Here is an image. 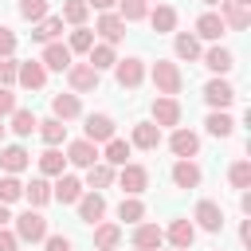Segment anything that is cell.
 Listing matches in <instances>:
<instances>
[{
    "instance_id": "1",
    "label": "cell",
    "mask_w": 251,
    "mask_h": 251,
    "mask_svg": "<svg viewBox=\"0 0 251 251\" xmlns=\"http://www.w3.org/2000/svg\"><path fill=\"white\" fill-rule=\"evenodd\" d=\"M149 75H153V86H157V94H169V98H176V94H180V86H184V75H180V67H176L173 59H157Z\"/></svg>"
},
{
    "instance_id": "2",
    "label": "cell",
    "mask_w": 251,
    "mask_h": 251,
    "mask_svg": "<svg viewBox=\"0 0 251 251\" xmlns=\"http://www.w3.org/2000/svg\"><path fill=\"white\" fill-rule=\"evenodd\" d=\"M16 239H24V243H43V239H47V216H43L39 208L20 212V216H16Z\"/></svg>"
},
{
    "instance_id": "3",
    "label": "cell",
    "mask_w": 251,
    "mask_h": 251,
    "mask_svg": "<svg viewBox=\"0 0 251 251\" xmlns=\"http://www.w3.org/2000/svg\"><path fill=\"white\" fill-rule=\"evenodd\" d=\"M114 78H118L122 90H137V86L145 82V59H137V55L118 59V63H114Z\"/></svg>"
},
{
    "instance_id": "4",
    "label": "cell",
    "mask_w": 251,
    "mask_h": 251,
    "mask_svg": "<svg viewBox=\"0 0 251 251\" xmlns=\"http://www.w3.org/2000/svg\"><path fill=\"white\" fill-rule=\"evenodd\" d=\"M114 180L122 184V192H126V196H141V192L149 188V169H145V165L126 161V165L118 169V176H114Z\"/></svg>"
},
{
    "instance_id": "5",
    "label": "cell",
    "mask_w": 251,
    "mask_h": 251,
    "mask_svg": "<svg viewBox=\"0 0 251 251\" xmlns=\"http://www.w3.org/2000/svg\"><path fill=\"white\" fill-rule=\"evenodd\" d=\"M98 71L90 67V63H71L67 67V82H71V90L75 94H90V90H98Z\"/></svg>"
},
{
    "instance_id": "6",
    "label": "cell",
    "mask_w": 251,
    "mask_h": 251,
    "mask_svg": "<svg viewBox=\"0 0 251 251\" xmlns=\"http://www.w3.org/2000/svg\"><path fill=\"white\" fill-rule=\"evenodd\" d=\"M204 102H208L212 110H227V106L235 102V86H231L227 78H208V82H204Z\"/></svg>"
},
{
    "instance_id": "7",
    "label": "cell",
    "mask_w": 251,
    "mask_h": 251,
    "mask_svg": "<svg viewBox=\"0 0 251 251\" xmlns=\"http://www.w3.org/2000/svg\"><path fill=\"white\" fill-rule=\"evenodd\" d=\"M153 122H157L161 129H176V126H180V102L169 98V94H157V98H153Z\"/></svg>"
},
{
    "instance_id": "8",
    "label": "cell",
    "mask_w": 251,
    "mask_h": 251,
    "mask_svg": "<svg viewBox=\"0 0 251 251\" xmlns=\"http://www.w3.org/2000/svg\"><path fill=\"white\" fill-rule=\"evenodd\" d=\"M192 220H196V227H200V231L216 235V231L224 227V208H220L216 200H200V204H196V212H192Z\"/></svg>"
},
{
    "instance_id": "9",
    "label": "cell",
    "mask_w": 251,
    "mask_h": 251,
    "mask_svg": "<svg viewBox=\"0 0 251 251\" xmlns=\"http://www.w3.org/2000/svg\"><path fill=\"white\" fill-rule=\"evenodd\" d=\"M43 82H47V67H43L39 59H27V63L16 67V86H24V90H43Z\"/></svg>"
},
{
    "instance_id": "10",
    "label": "cell",
    "mask_w": 251,
    "mask_h": 251,
    "mask_svg": "<svg viewBox=\"0 0 251 251\" xmlns=\"http://www.w3.org/2000/svg\"><path fill=\"white\" fill-rule=\"evenodd\" d=\"M82 129H86V141H94V145H106L110 137H114V118L110 114H86V122H82Z\"/></svg>"
},
{
    "instance_id": "11",
    "label": "cell",
    "mask_w": 251,
    "mask_h": 251,
    "mask_svg": "<svg viewBox=\"0 0 251 251\" xmlns=\"http://www.w3.org/2000/svg\"><path fill=\"white\" fill-rule=\"evenodd\" d=\"M75 208H78V220H82V224H102V216H106V196H102V192H82V196L75 200Z\"/></svg>"
},
{
    "instance_id": "12",
    "label": "cell",
    "mask_w": 251,
    "mask_h": 251,
    "mask_svg": "<svg viewBox=\"0 0 251 251\" xmlns=\"http://www.w3.org/2000/svg\"><path fill=\"white\" fill-rule=\"evenodd\" d=\"M220 20L227 31H243V27H251V8L235 4V0H220Z\"/></svg>"
},
{
    "instance_id": "13",
    "label": "cell",
    "mask_w": 251,
    "mask_h": 251,
    "mask_svg": "<svg viewBox=\"0 0 251 251\" xmlns=\"http://www.w3.org/2000/svg\"><path fill=\"white\" fill-rule=\"evenodd\" d=\"M94 31L102 35V43H122L126 39V20L118 12H102L98 24H94Z\"/></svg>"
},
{
    "instance_id": "14",
    "label": "cell",
    "mask_w": 251,
    "mask_h": 251,
    "mask_svg": "<svg viewBox=\"0 0 251 251\" xmlns=\"http://www.w3.org/2000/svg\"><path fill=\"white\" fill-rule=\"evenodd\" d=\"M51 118H59V122H75V118H82V102H78V94L71 90V94H51Z\"/></svg>"
},
{
    "instance_id": "15",
    "label": "cell",
    "mask_w": 251,
    "mask_h": 251,
    "mask_svg": "<svg viewBox=\"0 0 251 251\" xmlns=\"http://www.w3.org/2000/svg\"><path fill=\"white\" fill-rule=\"evenodd\" d=\"M129 145H133V149L153 153V149L161 145V126H157V122H137V126H133V133H129Z\"/></svg>"
},
{
    "instance_id": "16",
    "label": "cell",
    "mask_w": 251,
    "mask_h": 251,
    "mask_svg": "<svg viewBox=\"0 0 251 251\" xmlns=\"http://www.w3.org/2000/svg\"><path fill=\"white\" fill-rule=\"evenodd\" d=\"M67 161H71L75 169H90V165H94V161H102V157H98V145H94V141L78 137V141H71V145H67Z\"/></svg>"
},
{
    "instance_id": "17",
    "label": "cell",
    "mask_w": 251,
    "mask_h": 251,
    "mask_svg": "<svg viewBox=\"0 0 251 251\" xmlns=\"http://www.w3.org/2000/svg\"><path fill=\"white\" fill-rule=\"evenodd\" d=\"M200 180H204L200 165H196L192 157H176V165H173V184H176V188H196Z\"/></svg>"
},
{
    "instance_id": "18",
    "label": "cell",
    "mask_w": 251,
    "mask_h": 251,
    "mask_svg": "<svg viewBox=\"0 0 251 251\" xmlns=\"http://www.w3.org/2000/svg\"><path fill=\"white\" fill-rule=\"evenodd\" d=\"M39 63H43L47 71H67V67H71V47H67V43H59V39H51V43H43Z\"/></svg>"
},
{
    "instance_id": "19",
    "label": "cell",
    "mask_w": 251,
    "mask_h": 251,
    "mask_svg": "<svg viewBox=\"0 0 251 251\" xmlns=\"http://www.w3.org/2000/svg\"><path fill=\"white\" fill-rule=\"evenodd\" d=\"M78 196H82V180L71 176V173H59V180L51 184V200H59V204H75Z\"/></svg>"
},
{
    "instance_id": "20",
    "label": "cell",
    "mask_w": 251,
    "mask_h": 251,
    "mask_svg": "<svg viewBox=\"0 0 251 251\" xmlns=\"http://www.w3.org/2000/svg\"><path fill=\"white\" fill-rule=\"evenodd\" d=\"M165 239H169V243H173L176 251H188V247H192V239H196V224L180 216V220H173V224H169Z\"/></svg>"
},
{
    "instance_id": "21",
    "label": "cell",
    "mask_w": 251,
    "mask_h": 251,
    "mask_svg": "<svg viewBox=\"0 0 251 251\" xmlns=\"http://www.w3.org/2000/svg\"><path fill=\"white\" fill-rule=\"evenodd\" d=\"M129 239H133L137 251H157V247L165 243V227H157V224H137Z\"/></svg>"
},
{
    "instance_id": "22",
    "label": "cell",
    "mask_w": 251,
    "mask_h": 251,
    "mask_svg": "<svg viewBox=\"0 0 251 251\" xmlns=\"http://www.w3.org/2000/svg\"><path fill=\"white\" fill-rule=\"evenodd\" d=\"M169 149H173L176 157H196V153H200V137H196L192 129L176 126V129H173V137H169Z\"/></svg>"
},
{
    "instance_id": "23",
    "label": "cell",
    "mask_w": 251,
    "mask_h": 251,
    "mask_svg": "<svg viewBox=\"0 0 251 251\" xmlns=\"http://www.w3.org/2000/svg\"><path fill=\"white\" fill-rule=\"evenodd\" d=\"M114 176H118V169H114V165H106V161H94V165L86 169V184H82V188H90V192H102V188H110V184H114Z\"/></svg>"
},
{
    "instance_id": "24",
    "label": "cell",
    "mask_w": 251,
    "mask_h": 251,
    "mask_svg": "<svg viewBox=\"0 0 251 251\" xmlns=\"http://www.w3.org/2000/svg\"><path fill=\"white\" fill-rule=\"evenodd\" d=\"M224 31H227V27H224L220 12H200V16H196V31H192L196 39H212V43H216Z\"/></svg>"
},
{
    "instance_id": "25",
    "label": "cell",
    "mask_w": 251,
    "mask_h": 251,
    "mask_svg": "<svg viewBox=\"0 0 251 251\" xmlns=\"http://www.w3.org/2000/svg\"><path fill=\"white\" fill-rule=\"evenodd\" d=\"M200 59H204V67H208V71H216V75H227V71L235 67V55H231L227 47H220V43H216V47H208V51H200Z\"/></svg>"
},
{
    "instance_id": "26",
    "label": "cell",
    "mask_w": 251,
    "mask_h": 251,
    "mask_svg": "<svg viewBox=\"0 0 251 251\" xmlns=\"http://www.w3.org/2000/svg\"><path fill=\"white\" fill-rule=\"evenodd\" d=\"M27 165H31V153L24 145H4L0 149V169L4 173H24Z\"/></svg>"
},
{
    "instance_id": "27",
    "label": "cell",
    "mask_w": 251,
    "mask_h": 251,
    "mask_svg": "<svg viewBox=\"0 0 251 251\" xmlns=\"http://www.w3.org/2000/svg\"><path fill=\"white\" fill-rule=\"evenodd\" d=\"M122 224H94V251H118Z\"/></svg>"
},
{
    "instance_id": "28",
    "label": "cell",
    "mask_w": 251,
    "mask_h": 251,
    "mask_svg": "<svg viewBox=\"0 0 251 251\" xmlns=\"http://www.w3.org/2000/svg\"><path fill=\"white\" fill-rule=\"evenodd\" d=\"M59 31H63V16H43V20L31 24V39L35 43H51V39H59Z\"/></svg>"
},
{
    "instance_id": "29",
    "label": "cell",
    "mask_w": 251,
    "mask_h": 251,
    "mask_svg": "<svg viewBox=\"0 0 251 251\" xmlns=\"http://www.w3.org/2000/svg\"><path fill=\"white\" fill-rule=\"evenodd\" d=\"M204 129H208L212 137H231V133H235V118H231L227 110H212V114L204 118Z\"/></svg>"
},
{
    "instance_id": "30",
    "label": "cell",
    "mask_w": 251,
    "mask_h": 251,
    "mask_svg": "<svg viewBox=\"0 0 251 251\" xmlns=\"http://www.w3.org/2000/svg\"><path fill=\"white\" fill-rule=\"evenodd\" d=\"M145 20H149L153 31H161V35H165V31H176V8H173V4H157Z\"/></svg>"
},
{
    "instance_id": "31",
    "label": "cell",
    "mask_w": 251,
    "mask_h": 251,
    "mask_svg": "<svg viewBox=\"0 0 251 251\" xmlns=\"http://www.w3.org/2000/svg\"><path fill=\"white\" fill-rule=\"evenodd\" d=\"M86 63L102 75V71H110L114 63H118V55H114V43H94L90 51H86Z\"/></svg>"
},
{
    "instance_id": "32",
    "label": "cell",
    "mask_w": 251,
    "mask_h": 251,
    "mask_svg": "<svg viewBox=\"0 0 251 251\" xmlns=\"http://www.w3.org/2000/svg\"><path fill=\"white\" fill-rule=\"evenodd\" d=\"M129 153H133V145H129V141H122V137L114 133V137L106 141V153H102V161H106V165H114V169H122V165L129 161Z\"/></svg>"
},
{
    "instance_id": "33",
    "label": "cell",
    "mask_w": 251,
    "mask_h": 251,
    "mask_svg": "<svg viewBox=\"0 0 251 251\" xmlns=\"http://www.w3.org/2000/svg\"><path fill=\"white\" fill-rule=\"evenodd\" d=\"M173 51H176V59H188V63H196V59H200V39H196L192 31H176V39H173Z\"/></svg>"
},
{
    "instance_id": "34",
    "label": "cell",
    "mask_w": 251,
    "mask_h": 251,
    "mask_svg": "<svg viewBox=\"0 0 251 251\" xmlns=\"http://www.w3.org/2000/svg\"><path fill=\"white\" fill-rule=\"evenodd\" d=\"M8 118H12V133H16V137H31L35 126H39V118H35L31 110H24V106H16Z\"/></svg>"
},
{
    "instance_id": "35",
    "label": "cell",
    "mask_w": 251,
    "mask_h": 251,
    "mask_svg": "<svg viewBox=\"0 0 251 251\" xmlns=\"http://www.w3.org/2000/svg\"><path fill=\"white\" fill-rule=\"evenodd\" d=\"M35 129H39V137H43L47 145H59V141H67V122H59V118H43Z\"/></svg>"
},
{
    "instance_id": "36",
    "label": "cell",
    "mask_w": 251,
    "mask_h": 251,
    "mask_svg": "<svg viewBox=\"0 0 251 251\" xmlns=\"http://www.w3.org/2000/svg\"><path fill=\"white\" fill-rule=\"evenodd\" d=\"M63 165H67V157H63L55 145H47V149L39 153V173H43V176H59V173H63Z\"/></svg>"
},
{
    "instance_id": "37",
    "label": "cell",
    "mask_w": 251,
    "mask_h": 251,
    "mask_svg": "<svg viewBox=\"0 0 251 251\" xmlns=\"http://www.w3.org/2000/svg\"><path fill=\"white\" fill-rule=\"evenodd\" d=\"M67 47H71V55H86V51L94 47V31H90L86 24H78V27L71 31V39H67Z\"/></svg>"
},
{
    "instance_id": "38",
    "label": "cell",
    "mask_w": 251,
    "mask_h": 251,
    "mask_svg": "<svg viewBox=\"0 0 251 251\" xmlns=\"http://www.w3.org/2000/svg\"><path fill=\"white\" fill-rule=\"evenodd\" d=\"M227 180H231V188H251V161L247 157H239V161H231V169H227Z\"/></svg>"
},
{
    "instance_id": "39",
    "label": "cell",
    "mask_w": 251,
    "mask_h": 251,
    "mask_svg": "<svg viewBox=\"0 0 251 251\" xmlns=\"http://www.w3.org/2000/svg\"><path fill=\"white\" fill-rule=\"evenodd\" d=\"M24 196H27V204H31V208H43V204L51 200V184H47L43 176H35L31 184H24Z\"/></svg>"
},
{
    "instance_id": "40",
    "label": "cell",
    "mask_w": 251,
    "mask_h": 251,
    "mask_svg": "<svg viewBox=\"0 0 251 251\" xmlns=\"http://www.w3.org/2000/svg\"><path fill=\"white\" fill-rule=\"evenodd\" d=\"M86 16H90V4L86 0H63V24L78 27V24H86Z\"/></svg>"
},
{
    "instance_id": "41",
    "label": "cell",
    "mask_w": 251,
    "mask_h": 251,
    "mask_svg": "<svg viewBox=\"0 0 251 251\" xmlns=\"http://www.w3.org/2000/svg\"><path fill=\"white\" fill-rule=\"evenodd\" d=\"M118 16L126 24H137V20L149 16V0H118Z\"/></svg>"
},
{
    "instance_id": "42",
    "label": "cell",
    "mask_w": 251,
    "mask_h": 251,
    "mask_svg": "<svg viewBox=\"0 0 251 251\" xmlns=\"http://www.w3.org/2000/svg\"><path fill=\"white\" fill-rule=\"evenodd\" d=\"M118 220H126V224H141V220H145V204H141L137 196H126V200L118 204Z\"/></svg>"
},
{
    "instance_id": "43",
    "label": "cell",
    "mask_w": 251,
    "mask_h": 251,
    "mask_svg": "<svg viewBox=\"0 0 251 251\" xmlns=\"http://www.w3.org/2000/svg\"><path fill=\"white\" fill-rule=\"evenodd\" d=\"M20 196H24L20 176H16V173H4V176H0V204H16Z\"/></svg>"
},
{
    "instance_id": "44",
    "label": "cell",
    "mask_w": 251,
    "mask_h": 251,
    "mask_svg": "<svg viewBox=\"0 0 251 251\" xmlns=\"http://www.w3.org/2000/svg\"><path fill=\"white\" fill-rule=\"evenodd\" d=\"M16 12H20L24 20H31V24H35V20H43V16H47V0H20V8H16Z\"/></svg>"
},
{
    "instance_id": "45",
    "label": "cell",
    "mask_w": 251,
    "mask_h": 251,
    "mask_svg": "<svg viewBox=\"0 0 251 251\" xmlns=\"http://www.w3.org/2000/svg\"><path fill=\"white\" fill-rule=\"evenodd\" d=\"M16 59L8 55V59H0V86H16Z\"/></svg>"
},
{
    "instance_id": "46",
    "label": "cell",
    "mask_w": 251,
    "mask_h": 251,
    "mask_svg": "<svg viewBox=\"0 0 251 251\" xmlns=\"http://www.w3.org/2000/svg\"><path fill=\"white\" fill-rule=\"evenodd\" d=\"M8 55H16V31L0 24V59H8Z\"/></svg>"
},
{
    "instance_id": "47",
    "label": "cell",
    "mask_w": 251,
    "mask_h": 251,
    "mask_svg": "<svg viewBox=\"0 0 251 251\" xmlns=\"http://www.w3.org/2000/svg\"><path fill=\"white\" fill-rule=\"evenodd\" d=\"M43 247H47V251H75V243H71V235H51V231H47V239H43Z\"/></svg>"
},
{
    "instance_id": "48",
    "label": "cell",
    "mask_w": 251,
    "mask_h": 251,
    "mask_svg": "<svg viewBox=\"0 0 251 251\" xmlns=\"http://www.w3.org/2000/svg\"><path fill=\"white\" fill-rule=\"evenodd\" d=\"M16 110V94H12V86H0V118H8Z\"/></svg>"
},
{
    "instance_id": "49",
    "label": "cell",
    "mask_w": 251,
    "mask_h": 251,
    "mask_svg": "<svg viewBox=\"0 0 251 251\" xmlns=\"http://www.w3.org/2000/svg\"><path fill=\"white\" fill-rule=\"evenodd\" d=\"M16 243H20L16 231H4V227H0V251H16Z\"/></svg>"
},
{
    "instance_id": "50",
    "label": "cell",
    "mask_w": 251,
    "mask_h": 251,
    "mask_svg": "<svg viewBox=\"0 0 251 251\" xmlns=\"http://www.w3.org/2000/svg\"><path fill=\"white\" fill-rule=\"evenodd\" d=\"M239 243H243V247H251V220H243V224H239Z\"/></svg>"
},
{
    "instance_id": "51",
    "label": "cell",
    "mask_w": 251,
    "mask_h": 251,
    "mask_svg": "<svg viewBox=\"0 0 251 251\" xmlns=\"http://www.w3.org/2000/svg\"><path fill=\"white\" fill-rule=\"evenodd\" d=\"M86 4H90V8H98V12H110L118 0H86Z\"/></svg>"
},
{
    "instance_id": "52",
    "label": "cell",
    "mask_w": 251,
    "mask_h": 251,
    "mask_svg": "<svg viewBox=\"0 0 251 251\" xmlns=\"http://www.w3.org/2000/svg\"><path fill=\"white\" fill-rule=\"evenodd\" d=\"M239 208H243V216H251V192L243 188V196H239Z\"/></svg>"
},
{
    "instance_id": "53",
    "label": "cell",
    "mask_w": 251,
    "mask_h": 251,
    "mask_svg": "<svg viewBox=\"0 0 251 251\" xmlns=\"http://www.w3.org/2000/svg\"><path fill=\"white\" fill-rule=\"evenodd\" d=\"M8 220H12V216H8V204H0V227H4Z\"/></svg>"
},
{
    "instance_id": "54",
    "label": "cell",
    "mask_w": 251,
    "mask_h": 251,
    "mask_svg": "<svg viewBox=\"0 0 251 251\" xmlns=\"http://www.w3.org/2000/svg\"><path fill=\"white\" fill-rule=\"evenodd\" d=\"M200 4H208V8H216V4H220V0H200Z\"/></svg>"
},
{
    "instance_id": "55",
    "label": "cell",
    "mask_w": 251,
    "mask_h": 251,
    "mask_svg": "<svg viewBox=\"0 0 251 251\" xmlns=\"http://www.w3.org/2000/svg\"><path fill=\"white\" fill-rule=\"evenodd\" d=\"M0 141H4V118H0Z\"/></svg>"
},
{
    "instance_id": "56",
    "label": "cell",
    "mask_w": 251,
    "mask_h": 251,
    "mask_svg": "<svg viewBox=\"0 0 251 251\" xmlns=\"http://www.w3.org/2000/svg\"><path fill=\"white\" fill-rule=\"evenodd\" d=\"M235 4H247V8H251V0H235Z\"/></svg>"
},
{
    "instance_id": "57",
    "label": "cell",
    "mask_w": 251,
    "mask_h": 251,
    "mask_svg": "<svg viewBox=\"0 0 251 251\" xmlns=\"http://www.w3.org/2000/svg\"><path fill=\"white\" fill-rule=\"evenodd\" d=\"M157 251H161V247H157ZM173 251H176V247H173Z\"/></svg>"
}]
</instances>
